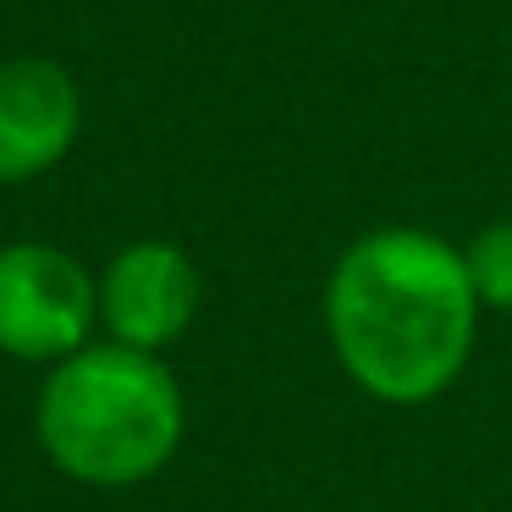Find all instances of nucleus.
Wrapping results in <instances>:
<instances>
[{
    "mask_svg": "<svg viewBox=\"0 0 512 512\" xmlns=\"http://www.w3.org/2000/svg\"><path fill=\"white\" fill-rule=\"evenodd\" d=\"M479 314L463 248L424 226L353 237L320 298L336 369L386 408H424L468 375Z\"/></svg>",
    "mask_w": 512,
    "mask_h": 512,
    "instance_id": "1",
    "label": "nucleus"
},
{
    "mask_svg": "<svg viewBox=\"0 0 512 512\" xmlns=\"http://www.w3.org/2000/svg\"><path fill=\"white\" fill-rule=\"evenodd\" d=\"M188 435V397L160 353L94 336L50 364L34 391V441L61 479L133 490L171 468Z\"/></svg>",
    "mask_w": 512,
    "mask_h": 512,
    "instance_id": "2",
    "label": "nucleus"
},
{
    "mask_svg": "<svg viewBox=\"0 0 512 512\" xmlns=\"http://www.w3.org/2000/svg\"><path fill=\"white\" fill-rule=\"evenodd\" d=\"M100 336V281L56 243H0V358L61 364Z\"/></svg>",
    "mask_w": 512,
    "mask_h": 512,
    "instance_id": "3",
    "label": "nucleus"
},
{
    "mask_svg": "<svg viewBox=\"0 0 512 512\" xmlns=\"http://www.w3.org/2000/svg\"><path fill=\"white\" fill-rule=\"evenodd\" d=\"M94 281H100V336L138 353L166 358V347H177L204 309L199 265L166 237H138L116 248Z\"/></svg>",
    "mask_w": 512,
    "mask_h": 512,
    "instance_id": "4",
    "label": "nucleus"
},
{
    "mask_svg": "<svg viewBox=\"0 0 512 512\" xmlns=\"http://www.w3.org/2000/svg\"><path fill=\"white\" fill-rule=\"evenodd\" d=\"M83 133V94L61 61H0V188L34 182L72 155Z\"/></svg>",
    "mask_w": 512,
    "mask_h": 512,
    "instance_id": "5",
    "label": "nucleus"
},
{
    "mask_svg": "<svg viewBox=\"0 0 512 512\" xmlns=\"http://www.w3.org/2000/svg\"><path fill=\"white\" fill-rule=\"evenodd\" d=\"M463 259H468V281H474V292H479V309L512 314V215L479 226V232L468 237Z\"/></svg>",
    "mask_w": 512,
    "mask_h": 512,
    "instance_id": "6",
    "label": "nucleus"
}]
</instances>
